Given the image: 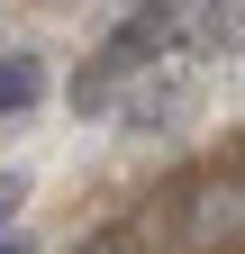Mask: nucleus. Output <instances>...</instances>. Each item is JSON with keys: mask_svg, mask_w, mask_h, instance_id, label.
<instances>
[{"mask_svg": "<svg viewBox=\"0 0 245 254\" xmlns=\"http://www.w3.org/2000/svg\"><path fill=\"white\" fill-rule=\"evenodd\" d=\"M191 18H200V0H127V18L109 27V55L127 73H155V55H173L191 37Z\"/></svg>", "mask_w": 245, "mask_h": 254, "instance_id": "1", "label": "nucleus"}, {"mask_svg": "<svg viewBox=\"0 0 245 254\" xmlns=\"http://www.w3.org/2000/svg\"><path fill=\"white\" fill-rule=\"evenodd\" d=\"M191 109H200V73H191V64H173V73H136L127 91H118V127H127V136H173Z\"/></svg>", "mask_w": 245, "mask_h": 254, "instance_id": "2", "label": "nucleus"}, {"mask_svg": "<svg viewBox=\"0 0 245 254\" xmlns=\"http://www.w3.org/2000/svg\"><path fill=\"white\" fill-rule=\"evenodd\" d=\"M182 236H191V245H236V236H245V164L218 173V182L191 200V227H182Z\"/></svg>", "mask_w": 245, "mask_h": 254, "instance_id": "3", "label": "nucleus"}, {"mask_svg": "<svg viewBox=\"0 0 245 254\" xmlns=\"http://www.w3.org/2000/svg\"><path fill=\"white\" fill-rule=\"evenodd\" d=\"M236 46H245V0H200L182 55H191V64H218V55H236Z\"/></svg>", "mask_w": 245, "mask_h": 254, "instance_id": "4", "label": "nucleus"}, {"mask_svg": "<svg viewBox=\"0 0 245 254\" xmlns=\"http://www.w3.org/2000/svg\"><path fill=\"white\" fill-rule=\"evenodd\" d=\"M37 100H46V55L37 46H9V55H0V127L27 118Z\"/></svg>", "mask_w": 245, "mask_h": 254, "instance_id": "5", "label": "nucleus"}, {"mask_svg": "<svg viewBox=\"0 0 245 254\" xmlns=\"http://www.w3.org/2000/svg\"><path fill=\"white\" fill-rule=\"evenodd\" d=\"M82 254H164V227L155 218H118V227H100Z\"/></svg>", "mask_w": 245, "mask_h": 254, "instance_id": "6", "label": "nucleus"}, {"mask_svg": "<svg viewBox=\"0 0 245 254\" xmlns=\"http://www.w3.org/2000/svg\"><path fill=\"white\" fill-rule=\"evenodd\" d=\"M18 209H27V173H0V236H9Z\"/></svg>", "mask_w": 245, "mask_h": 254, "instance_id": "7", "label": "nucleus"}, {"mask_svg": "<svg viewBox=\"0 0 245 254\" xmlns=\"http://www.w3.org/2000/svg\"><path fill=\"white\" fill-rule=\"evenodd\" d=\"M0 254H27V245H18V236H0Z\"/></svg>", "mask_w": 245, "mask_h": 254, "instance_id": "8", "label": "nucleus"}]
</instances>
